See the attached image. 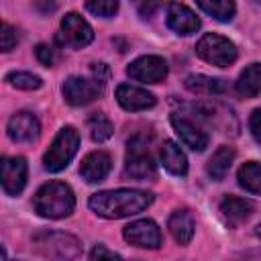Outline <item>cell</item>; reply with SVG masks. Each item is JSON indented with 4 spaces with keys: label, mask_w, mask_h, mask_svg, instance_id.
I'll return each instance as SVG.
<instances>
[{
    "label": "cell",
    "mask_w": 261,
    "mask_h": 261,
    "mask_svg": "<svg viewBox=\"0 0 261 261\" xmlns=\"http://www.w3.org/2000/svg\"><path fill=\"white\" fill-rule=\"evenodd\" d=\"M153 202V194L145 190H104L90 196V208L102 218H124L143 212Z\"/></svg>",
    "instance_id": "1"
},
{
    "label": "cell",
    "mask_w": 261,
    "mask_h": 261,
    "mask_svg": "<svg viewBox=\"0 0 261 261\" xmlns=\"http://www.w3.org/2000/svg\"><path fill=\"white\" fill-rule=\"evenodd\" d=\"M33 206L39 216L45 218H63L69 216L75 208L73 190L63 181H49L39 188L35 194Z\"/></svg>",
    "instance_id": "2"
},
{
    "label": "cell",
    "mask_w": 261,
    "mask_h": 261,
    "mask_svg": "<svg viewBox=\"0 0 261 261\" xmlns=\"http://www.w3.org/2000/svg\"><path fill=\"white\" fill-rule=\"evenodd\" d=\"M80 147V135L73 126H63L57 137L53 139L51 147L47 149V153L43 155V165L47 171L57 173L61 169H65L69 165V161L73 159V155L77 153Z\"/></svg>",
    "instance_id": "3"
},
{
    "label": "cell",
    "mask_w": 261,
    "mask_h": 261,
    "mask_svg": "<svg viewBox=\"0 0 261 261\" xmlns=\"http://www.w3.org/2000/svg\"><path fill=\"white\" fill-rule=\"evenodd\" d=\"M196 53L206 63H212V65H218V67H226L230 63H234L237 55H239L232 41H228L222 35H214V33L204 35L196 43Z\"/></svg>",
    "instance_id": "4"
},
{
    "label": "cell",
    "mask_w": 261,
    "mask_h": 261,
    "mask_svg": "<svg viewBox=\"0 0 261 261\" xmlns=\"http://www.w3.org/2000/svg\"><path fill=\"white\" fill-rule=\"evenodd\" d=\"M33 243L37 245L39 253L45 257L69 259L80 253L77 239L71 234H65V232H39L33 237Z\"/></svg>",
    "instance_id": "5"
},
{
    "label": "cell",
    "mask_w": 261,
    "mask_h": 261,
    "mask_svg": "<svg viewBox=\"0 0 261 261\" xmlns=\"http://www.w3.org/2000/svg\"><path fill=\"white\" fill-rule=\"evenodd\" d=\"M104 90V84L100 80L92 77H82V75H71L63 82L61 92L67 104L71 106H86L92 100H96Z\"/></svg>",
    "instance_id": "6"
},
{
    "label": "cell",
    "mask_w": 261,
    "mask_h": 261,
    "mask_svg": "<svg viewBox=\"0 0 261 261\" xmlns=\"http://www.w3.org/2000/svg\"><path fill=\"white\" fill-rule=\"evenodd\" d=\"M124 173L137 181H147L155 177V163L147 147L139 141L133 139L128 141V151H126V163H124Z\"/></svg>",
    "instance_id": "7"
},
{
    "label": "cell",
    "mask_w": 261,
    "mask_h": 261,
    "mask_svg": "<svg viewBox=\"0 0 261 261\" xmlns=\"http://www.w3.org/2000/svg\"><path fill=\"white\" fill-rule=\"evenodd\" d=\"M126 73L143 84H159L167 75V63L159 55H143L126 67Z\"/></svg>",
    "instance_id": "8"
},
{
    "label": "cell",
    "mask_w": 261,
    "mask_h": 261,
    "mask_svg": "<svg viewBox=\"0 0 261 261\" xmlns=\"http://www.w3.org/2000/svg\"><path fill=\"white\" fill-rule=\"evenodd\" d=\"M122 237H124L126 243L135 245V247H141V249H159L161 247V230L149 218L135 220L128 226H124Z\"/></svg>",
    "instance_id": "9"
},
{
    "label": "cell",
    "mask_w": 261,
    "mask_h": 261,
    "mask_svg": "<svg viewBox=\"0 0 261 261\" xmlns=\"http://www.w3.org/2000/svg\"><path fill=\"white\" fill-rule=\"evenodd\" d=\"M61 39H63V43H67L75 49H82L92 43L94 31L77 12H69L61 20Z\"/></svg>",
    "instance_id": "10"
},
{
    "label": "cell",
    "mask_w": 261,
    "mask_h": 261,
    "mask_svg": "<svg viewBox=\"0 0 261 261\" xmlns=\"http://www.w3.org/2000/svg\"><path fill=\"white\" fill-rule=\"evenodd\" d=\"M27 159L24 157H4L2 159V188L8 196L22 192L27 184Z\"/></svg>",
    "instance_id": "11"
},
{
    "label": "cell",
    "mask_w": 261,
    "mask_h": 261,
    "mask_svg": "<svg viewBox=\"0 0 261 261\" xmlns=\"http://www.w3.org/2000/svg\"><path fill=\"white\" fill-rule=\"evenodd\" d=\"M41 135L39 118L33 112H16L8 120V137L16 143H33Z\"/></svg>",
    "instance_id": "12"
},
{
    "label": "cell",
    "mask_w": 261,
    "mask_h": 261,
    "mask_svg": "<svg viewBox=\"0 0 261 261\" xmlns=\"http://www.w3.org/2000/svg\"><path fill=\"white\" fill-rule=\"evenodd\" d=\"M171 126L173 130L179 135V139L184 141L186 147H190L192 151H204L208 145V135L190 118L181 116V114H171Z\"/></svg>",
    "instance_id": "13"
},
{
    "label": "cell",
    "mask_w": 261,
    "mask_h": 261,
    "mask_svg": "<svg viewBox=\"0 0 261 261\" xmlns=\"http://www.w3.org/2000/svg\"><path fill=\"white\" fill-rule=\"evenodd\" d=\"M116 102L130 112H139V110H147L151 106H155V96L139 86H130V84H120L116 88Z\"/></svg>",
    "instance_id": "14"
},
{
    "label": "cell",
    "mask_w": 261,
    "mask_h": 261,
    "mask_svg": "<svg viewBox=\"0 0 261 261\" xmlns=\"http://www.w3.org/2000/svg\"><path fill=\"white\" fill-rule=\"evenodd\" d=\"M167 24L177 35H192L200 29V18L186 4L171 2L167 6Z\"/></svg>",
    "instance_id": "15"
},
{
    "label": "cell",
    "mask_w": 261,
    "mask_h": 261,
    "mask_svg": "<svg viewBox=\"0 0 261 261\" xmlns=\"http://www.w3.org/2000/svg\"><path fill=\"white\" fill-rule=\"evenodd\" d=\"M110 167H112L110 155L106 151H94L84 157L80 173L88 184H96V181H102L110 173Z\"/></svg>",
    "instance_id": "16"
},
{
    "label": "cell",
    "mask_w": 261,
    "mask_h": 261,
    "mask_svg": "<svg viewBox=\"0 0 261 261\" xmlns=\"http://www.w3.org/2000/svg\"><path fill=\"white\" fill-rule=\"evenodd\" d=\"M218 210H220L222 218H224L228 224L237 226V224L245 222V220L253 214L255 206H253V202H251V200L237 198V196H224V198L220 200Z\"/></svg>",
    "instance_id": "17"
},
{
    "label": "cell",
    "mask_w": 261,
    "mask_h": 261,
    "mask_svg": "<svg viewBox=\"0 0 261 261\" xmlns=\"http://www.w3.org/2000/svg\"><path fill=\"white\" fill-rule=\"evenodd\" d=\"M167 228H169L171 237H173L179 245H188V243L192 241V237H194L196 222H194V216H192L188 210H175V212L169 216Z\"/></svg>",
    "instance_id": "18"
},
{
    "label": "cell",
    "mask_w": 261,
    "mask_h": 261,
    "mask_svg": "<svg viewBox=\"0 0 261 261\" xmlns=\"http://www.w3.org/2000/svg\"><path fill=\"white\" fill-rule=\"evenodd\" d=\"M161 163L163 167L173 175H186L188 173V159L177 143L165 141L161 147Z\"/></svg>",
    "instance_id": "19"
},
{
    "label": "cell",
    "mask_w": 261,
    "mask_h": 261,
    "mask_svg": "<svg viewBox=\"0 0 261 261\" xmlns=\"http://www.w3.org/2000/svg\"><path fill=\"white\" fill-rule=\"evenodd\" d=\"M237 92L245 98L261 94V63H251L245 67L237 80Z\"/></svg>",
    "instance_id": "20"
},
{
    "label": "cell",
    "mask_w": 261,
    "mask_h": 261,
    "mask_svg": "<svg viewBox=\"0 0 261 261\" xmlns=\"http://www.w3.org/2000/svg\"><path fill=\"white\" fill-rule=\"evenodd\" d=\"M234 149L232 147H220L212 157H210V161H208V165H206V173L212 177V179H216V181H220V179H224V175L228 173V169H230V165H232V161H234Z\"/></svg>",
    "instance_id": "21"
},
{
    "label": "cell",
    "mask_w": 261,
    "mask_h": 261,
    "mask_svg": "<svg viewBox=\"0 0 261 261\" xmlns=\"http://www.w3.org/2000/svg\"><path fill=\"white\" fill-rule=\"evenodd\" d=\"M237 177L241 188H245L251 194H261V163L247 161L245 165H241Z\"/></svg>",
    "instance_id": "22"
},
{
    "label": "cell",
    "mask_w": 261,
    "mask_h": 261,
    "mask_svg": "<svg viewBox=\"0 0 261 261\" xmlns=\"http://www.w3.org/2000/svg\"><path fill=\"white\" fill-rule=\"evenodd\" d=\"M196 2L206 14H210L216 20H222V22L232 20V16L237 12L234 0H196Z\"/></svg>",
    "instance_id": "23"
},
{
    "label": "cell",
    "mask_w": 261,
    "mask_h": 261,
    "mask_svg": "<svg viewBox=\"0 0 261 261\" xmlns=\"http://www.w3.org/2000/svg\"><path fill=\"white\" fill-rule=\"evenodd\" d=\"M186 88L194 94H220L224 90V84H222V80L196 73V75L186 77Z\"/></svg>",
    "instance_id": "24"
},
{
    "label": "cell",
    "mask_w": 261,
    "mask_h": 261,
    "mask_svg": "<svg viewBox=\"0 0 261 261\" xmlns=\"http://www.w3.org/2000/svg\"><path fill=\"white\" fill-rule=\"evenodd\" d=\"M88 126H90V135H92V139H94L96 143L108 141V139L112 137V133H114V126H112L110 118L104 116V114H100V112H96V114L90 116Z\"/></svg>",
    "instance_id": "25"
},
{
    "label": "cell",
    "mask_w": 261,
    "mask_h": 261,
    "mask_svg": "<svg viewBox=\"0 0 261 261\" xmlns=\"http://www.w3.org/2000/svg\"><path fill=\"white\" fill-rule=\"evenodd\" d=\"M6 82L18 90H39L43 86L41 77L35 73H29V71H10L6 75Z\"/></svg>",
    "instance_id": "26"
},
{
    "label": "cell",
    "mask_w": 261,
    "mask_h": 261,
    "mask_svg": "<svg viewBox=\"0 0 261 261\" xmlns=\"http://www.w3.org/2000/svg\"><path fill=\"white\" fill-rule=\"evenodd\" d=\"M86 8L102 18H110L118 12V0H86Z\"/></svg>",
    "instance_id": "27"
},
{
    "label": "cell",
    "mask_w": 261,
    "mask_h": 261,
    "mask_svg": "<svg viewBox=\"0 0 261 261\" xmlns=\"http://www.w3.org/2000/svg\"><path fill=\"white\" fill-rule=\"evenodd\" d=\"M16 43H18V33H16V29H14L12 24L4 22V24H2V33H0V47H2V51H4V53L12 51V49L16 47Z\"/></svg>",
    "instance_id": "28"
},
{
    "label": "cell",
    "mask_w": 261,
    "mask_h": 261,
    "mask_svg": "<svg viewBox=\"0 0 261 261\" xmlns=\"http://www.w3.org/2000/svg\"><path fill=\"white\" fill-rule=\"evenodd\" d=\"M133 4H135L137 12H139L143 18H149V16H153L155 10L159 8L161 0H133Z\"/></svg>",
    "instance_id": "29"
},
{
    "label": "cell",
    "mask_w": 261,
    "mask_h": 261,
    "mask_svg": "<svg viewBox=\"0 0 261 261\" xmlns=\"http://www.w3.org/2000/svg\"><path fill=\"white\" fill-rule=\"evenodd\" d=\"M37 59L43 63V65H53V61H55V51H53V47H49V45H39L37 47Z\"/></svg>",
    "instance_id": "30"
},
{
    "label": "cell",
    "mask_w": 261,
    "mask_h": 261,
    "mask_svg": "<svg viewBox=\"0 0 261 261\" xmlns=\"http://www.w3.org/2000/svg\"><path fill=\"white\" fill-rule=\"evenodd\" d=\"M249 126H251V135L257 143H261V108H257L253 114H251V120H249Z\"/></svg>",
    "instance_id": "31"
},
{
    "label": "cell",
    "mask_w": 261,
    "mask_h": 261,
    "mask_svg": "<svg viewBox=\"0 0 261 261\" xmlns=\"http://www.w3.org/2000/svg\"><path fill=\"white\" fill-rule=\"evenodd\" d=\"M90 259H120V255L114 253V251H108V249L102 247V245H98V247H94V249L90 251Z\"/></svg>",
    "instance_id": "32"
},
{
    "label": "cell",
    "mask_w": 261,
    "mask_h": 261,
    "mask_svg": "<svg viewBox=\"0 0 261 261\" xmlns=\"http://www.w3.org/2000/svg\"><path fill=\"white\" fill-rule=\"evenodd\" d=\"M255 232H257V237H261V224L257 226V230H255Z\"/></svg>",
    "instance_id": "33"
}]
</instances>
